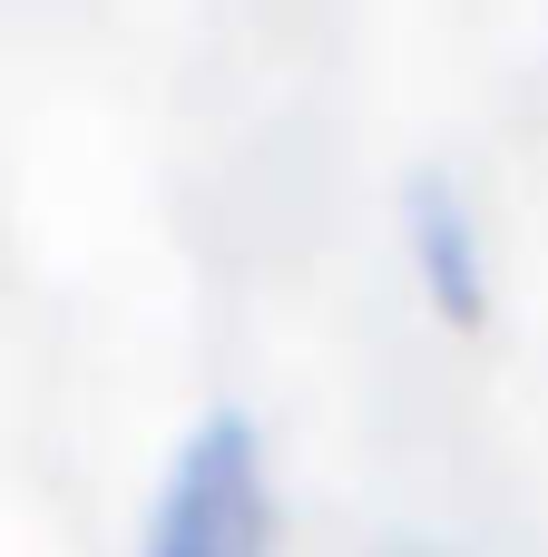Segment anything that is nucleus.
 <instances>
[{
    "mask_svg": "<svg viewBox=\"0 0 548 557\" xmlns=\"http://www.w3.org/2000/svg\"><path fill=\"white\" fill-rule=\"evenodd\" d=\"M137 557H275V480H265V441L255 411L206 401L147 499Z\"/></svg>",
    "mask_w": 548,
    "mask_h": 557,
    "instance_id": "nucleus-1",
    "label": "nucleus"
},
{
    "mask_svg": "<svg viewBox=\"0 0 548 557\" xmlns=\"http://www.w3.org/2000/svg\"><path fill=\"white\" fill-rule=\"evenodd\" d=\"M402 225H412V264H422V284H431V304H441L451 323H480V313H490V255H480L471 196H461L441 166H422V176L402 186Z\"/></svg>",
    "mask_w": 548,
    "mask_h": 557,
    "instance_id": "nucleus-2",
    "label": "nucleus"
}]
</instances>
